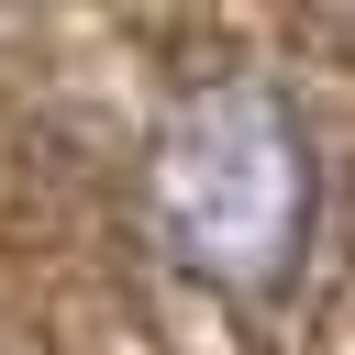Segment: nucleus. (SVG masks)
Instances as JSON below:
<instances>
[{
    "instance_id": "1",
    "label": "nucleus",
    "mask_w": 355,
    "mask_h": 355,
    "mask_svg": "<svg viewBox=\"0 0 355 355\" xmlns=\"http://www.w3.org/2000/svg\"><path fill=\"white\" fill-rule=\"evenodd\" d=\"M144 244L178 288L222 311H266L300 288L322 244V133L255 67H200L166 89L144 166H133Z\"/></svg>"
}]
</instances>
